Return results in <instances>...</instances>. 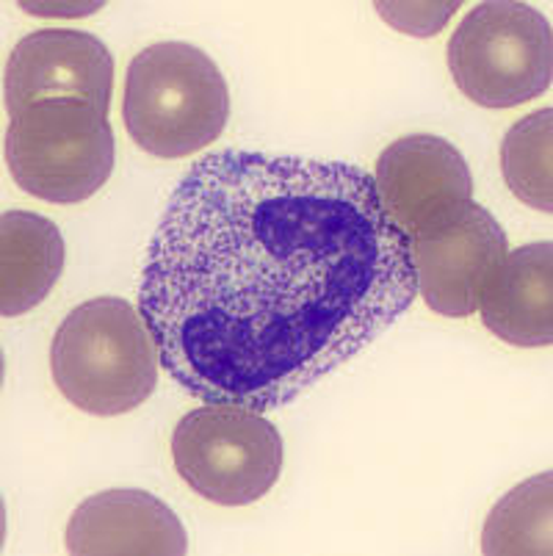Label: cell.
<instances>
[{"instance_id": "6", "label": "cell", "mask_w": 553, "mask_h": 556, "mask_svg": "<svg viewBox=\"0 0 553 556\" xmlns=\"http://www.w3.org/2000/svg\"><path fill=\"white\" fill-rule=\"evenodd\" d=\"M172 459L197 495L219 507H247L280 479L282 438L257 409L205 404L177 421Z\"/></svg>"}, {"instance_id": "2", "label": "cell", "mask_w": 553, "mask_h": 556, "mask_svg": "<svg viewBox=\"0 0 553 556\" xmlns=\"http://www.w3.org/2000/svg\"><path fill=\"white\" fill-rule=\"evenodd\" d=\"M161 352L130 302L100 296L75 307L50 346L53 382L89 416L114 418L144 404L159 386Z\"/></svg>"}, {"instance_id": "14", "label": "cell", "mask_w": 553, "mask_h": 556, "mask_svg": "<svg viewBox=\"0 0 553 556\" xmlns=\"http://www.w3.org/2000/svg\"><path fill=\"white\" fill-rule=\"evenodd\" d=\"M553 111L542 109L510 128L501 144V169L512 194L531 208L553 211Z\"/></svg>"}, {"instance_id": "13", "label": "cell", "mask_w": 553, "mask_h": 556, "mask_svg": "<svg viewBox=\"0 0 553 556\" xmlns=\"http://www.w3.org/2000/svg\"><path fill=\"white\" fill-rule=\"evenodd\" d=\"M487 556L551 554V473L517 484L493 507L481 534Z\"/></svg>"}, {"instance_id": "3", "label": "cell", "mask_w": 553, "mask_h": 556, "mask_svg": "<svg viewBox=\"0 0 553 556\" xmlns=\"http://www.w3.org/2000/svg\"><path fill=\"white\" fill-rule=\"evenodd\" d=\"M122 116L130 139L155 159H186L219 139L230 92L211 55L189 42H159L128 67Z\"/></svg>"}, {"instance_id": "15", "label": "cell", "mask_w": 553, "mask_h": 556, "mask_svg": "<svg viewBox=\"0 0 553 556\" xmlns=\"http://www.w3.org/2000/svg\"><path fill=\"white\" fill-rule=\"evenodd\" d=\"M460 3H377V12L395 31L410 37H435Z\"/></svg>"}, {"instance_id": "7", "label": "cell", "mask_w": 553, "mask_h": 556, "mask_svg": "<svg viewBox=\"0 0 553 556\" xmlns=\"http://www.w3.org/2000/svg\"><path fill=\"white\" fill-rule=\"evenodd\" d=\"M407 241L418 294L449 318L476 313L487 282L510 252L499 222L474 200L435 216Z\"/></svg>"}, {"instance_id": "11", "label": "cell", "mask_w": 553, "mask_h": 556, "mask_svg": "<svg viewBox=\"0 0 553 556\" xmlns=\"http://www.w3.org/2000/svg\"><path fill=\"white\" fill-rule=\"evenodd\" d=\"M481 321L512 346L540 349L553 341V244L537 241L506 252L481 294Z\"/></svg>"}, {"instance_id": "12", "label": "cell", "mask_w": 553, "mask_h": 556, "mask_svg": "<svg viewBox=\"0 0 553 556\" xmlns=\"http://www.w3.org/2000/svg\"><path fill=\"white\" fill-rule=\"evenodd\" d=\"M64 269V239L50 219L30 211L0 216V313L34 311Z\"/></svg>"}, {"instance_id": "1", "label": "cell", "mask_w": 553, "mask_h": 556, "mask_svg": "<svg viewBox=\"0 0 553 556\" xmlns=\"http://www.w3.org/2000/svg\"><path fill=\"white\" fill-rule=\"evenodd\" d=\"M415 296L410 241L372 172L219 150L172 191L139 311L189 396L266 413L372 346Z\"/></svg>"}, {"instance_id": "9", "label": "cell", "mask_w": 553, "mask_h": 556, "mask_svg": "<svg viewBox=\"0 0 553 556\" xmlns=\"http://www.w3.org/2000/svg\"><path fill=\"white\" fill-rule=\"evenodd\" d=\"M372 178L385 214L407 239L435 216L470 202L474 191L463 153L432 134L393 141L377 159Z\"/></svg>"}, {"instance_id": "5", "label": "cell", "mask_w": 553, "mask_h": 556, "mask_svg": "<svg viewBox=\"0 0 553 556\" xmlns=\"http://www.w3.org/2000/svg\"><path fill=\"white\" fill-rule=\"evenodd\" d=\"M449 70L456 89L485 109L529 103L551 86V23L515 0L479 3L449 39Z\"/></svg>"}, {"instance_id": "16", "label": "cell", "mask_w": 553, "mask_h": 556, "mask_svg": "<svg viewBox=\"0 0 553 556\" xmlns=\"http://www.w3.org/2000/svg\"><path fill=\"white\" fill-rule=\"evenodd\" d=\"M23 9L25 12H53V17L55 12H64V7H30V3H23ZM95 9H100V3H91V7H73L67 9V12H73V17H84V12H95Z\"/></svg>"}, {"instance_id": "4", "label": "cell", "mask_w": 553, "mask_h": 556, "mask_svg": "<svg viewBox=\"0 0 553 556\" xmlns=\"http://www.w3.org/2000/svg\"><path fill=\"white\" fill-rule=\"evenodd\" d=\"M109 111L84 100H42L12 114L7 164L25 194L55 205L89 200L114 172Z\"/></svg>"}, {"instance_id": "8", "label": "cell", "mask_w": 553, "mask_h": 556, "mask_svg": "<svg viewBox=\"0 0 553 556\" xmlns=\"http://www.w3.org/2000/svg\"><path fill=\"white\" fill-rule=\"evenodd\" d=\"M3 92L9 116L42 100H84L109 111L114 59L98 37L86 31H34L14 45Z\"/></svg>"}, {"instance_id": "10", "label": "cell", "mask_w": 553, "mask_h": 556, "mask_svg": "<svg viewBox=\"0 0 553 556\" xmlns=\"http://www.w3.org/2000/svg\"><path fill=\"white\" fill-rule=\"evenodd\" d=\"M67 551L75 556H183L189 538L161 498L136 488L91 495L73 513Z\"/></svg>"}]
</instances>
